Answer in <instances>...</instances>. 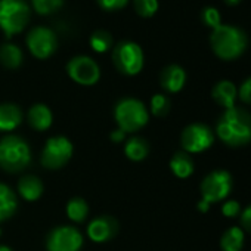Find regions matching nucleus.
I'll list each match as a JSON object with an SVG mask.
<instances>
[{
    "label": "nucleus",
    "mask_w": 251,
    "mask_h": 251,
    "mask_svg": "<svg viewBox=\"0 0 251 251\" xmlns=\"http://www.w3.org/2000/svg\"><path fill=\"white\" fill-rule=\"evenodd\" d=\"M73 154L74 147L68 138L53 136L46 141L40 155V163L45 169L59 170L68 164V161L73 158Z\"/></svg>",
    "instance_id": "0eeeda50"
},
{
    "label": "nucleus",
    "mask_w": 251,
    "mask_h": 251,
    "mask_svg": "<svg viewBox=\"0 0 251 251\" xmlns=\"http://www.w3.org/2000/svg\"><path fill=\"white\" fill-rule=\"evenodd\" d=\"M238 96V90L235 87V84L229 80H222L219 81L214 89H213V99L225 106L226 109L229 108H233L235 106V99Z\"/></svg>",
    "instance_id": "a211bd4d"
},
{
    "label": "nucleus",
    "mask_w": 251,
    "mask_h": 251,
    "mask_svg": "<svg viewBox=\"0 0 251 251\" xmlns=\"http://www.w3.org/2000/svg\"><path fill=\"white\" fill-rule=\"evenodd\" d=\"M67 216L74 223H83L89 216V205L83 198H71L65 207Z\"/></svg>",
    "instance_id": "b1692460"
},
{
    "label": "nucleus",
    "mask_w": 251,
    "mask_h": 251,
    "mask_svg": "<svg viewBox=\"0 0 251 251\" xmlns=\"http://www.w3.org/2000/svg\"><path fill=\"white\" fill-rule=\"evenodd\" d=\"M232 189V176L225 170H214L207 175L201 183L202 201L207 204L225 200Z\"/></svg>",
    "instance_id": "1a4fd4ad"
},
{
    "label": "nucleus",
    "mask_w": 251,
    "mask_h": 251,
    "mask_svg": "<svg viewBox=\"0 0 251 251\" xmlns=\"http://www.w3.org/2000/svg\"><path fill=\"white\" fill-rule=\"evenodd\" d=\"M43 191L45 188H43L42 180L34 175L23 176L18 182V192L25 201H30V202L37 201L42 197Z\"/></svg>",
    "instance_id": "f3484780"
},
{
    "label": "nucleus",
    "mask_w": 251,
    "mask_h": 251,
    "mask_svg": "<svg viewBox=\"0 0 251 251\" xmlns=\"http://www.w3.org/2000/svg\"><path fill=\"white\" fill-rule=\"evenodd\" d=\"M0 251H14V250L8 245H0Z\"/></svg>",
    "instance_id": "e433bc0d"
},
{
    "label": "nucleus",
    "mask_w": 251,
    "mask_h": 251,
    "mask_svg": "<svg viewBox=\"0 0 251 251\" xmlns=\"http://www.w3.org/2000/svg\"><path fill=\"white\" fill-rule=\"evenodd\" d=\"M216 132L229 147L247 145L251 142V115L241 108H229L219 117Z\"/></svg>",
    "instance_id": "f257e3e1"
},
{
    "label": "nucleus",
    "mask_w": 251,
    "mask_h": 251,
    "mask_svg": "<svg viewBox=\"0 0 251 251\" xmlns=\"http://www.w3.org/2000/svg\"><path fill=\"white\" fill-rule=\"evenodd\" d=\"M62 3H64V0H33L34 9L42 15L58 11L62 6Z\"/></svg>",
    "instance_id": "cd10ccee"
},
{
    "label": "nucleus",
    "mask_w": 251,
    "mask_h": 251,
    "mask_svg": "<svg viewBox=\"0 0 251 251\" xmlns=\"http://www.w3.org/2000/svg\"><path fill=\"white\" fill-rule=\"evenodd\" d=\"M109 139H111L114 144H120V142H123V141L126 139V132H123L121 129H118V127H117L114 132H111Z\"/></svg>",
    "instance_id": "72a5a7b5"
},
{
    "label": "nucleus",
    "mask_w": 251,
    "mask_h": 251,
    "mask_svg": "<svg viewBox=\"0 0 251 251\" xmlns=\"http://www.w3.org/2000/svg\"><path fill=\"white\" fill-rule=\"evenodd\" d=\"M222 211H223V214H225L226 217H235L236 214H239V211H241V205H239V202H238V201H235V200H229V201H226V202L223 204Z\"/></svg>",
    "instance_id": "7c9ffc66"
},
{
    "label": "nucleus",
    "mask_w": 251,
    "mask_h": 251,
    "mask_svg": "<svg viewBox=\"0 0 251 251\" xmlns=\"http://www.w3.org/2000/svg\"><path fill=\"white\" fill-rule=\"evenodd\" d=\"M170 169L179 179H188L194 173V161L186 152H176L170 160Z\"/></svg>",
    "instance_id": "412c9836"
},
{
    "label": "nucleus",
    "mask_w": 251,
    "mask_h": 251,
    "mask_svg": "<svg viewBox=\"0 0 251 251\" xmlns=\"http://www.w3.org/2000/svg\"><path fill=\"white\" fill-rule=\"evenodd\" d=\"M238 96L242 102L245 103H251V77H248L239 87L238 90Z\"/></svg>",
    "instance_id": "2f4dec72"
},
{
    "label": "nucleus",
    "mask_w": 251,
    "mask_h": 251,
    "mask_svg": "<svg viewBox=\"0 0 251 251\" xmlns=\"http://www.w3.org/2000/svg\"><path fill=\"white\" fill-rule=\"evenodd\" d=\"M112 61L115 68L124 75H136L144 68L145 56L142 48L138 43L124 40L115 46L112 52Z\"/></svg>",
    "instance_id": "423d86ee"
},
{
    "label": "nucleus",
    "mask_w": 251,
    "mask_h": 251,
    "mask_svg": "<svg viewBox=\"0 0 251 251\" xmlns=\"http://www.w3.org/2000/svg\"><path fill=\"white\" fill-rule=\"evenodd\" d=\"M117 232H118V222L109 214H102L95 217L87 226V236L98 244L112 239L117 235Z\"/></svg>",
    "instance_id": "ddd939ff"
},
{
    "label": "nucleus",
    "mask_w": 251,
    "mask_h": 251,
    "mask_svg": "<svg viewBox=\"0 0 251 251\" xmlns=\"http://www.w3.org/2000/svg\"><path fill=\"white\" fill-rule=\"evenodd\" d=\"M0 236H2V227H0Z\"/></svg>",
    "instance_id": "4c0bfd02"
},
{
    "label": "nucleus",
    "mask_w": 251,
    "mask_h": 251,
    "mask_svg": "<svg viewBox=\"0 0 251 251\" xmlns=\"http://www.w3.org/2000/svg\"><path fill=\"white\" fill-rule=\"evenodd\" d=\"M67 73L73 81L81 86H93L100 77L99 65L96 64V61L86 55H78L70 59V62L67 64Z\"/></svg>",
    "instance_id": "9d476101"
},
{
    "label": "nucleus",
    "mask_w": 251,
    "mask_h": 251,
    "mask_svg": "<svg viewBox=\"0 0 251 251\" xmlns=\"http://www.w3.org/2000/svg\"><path fill=\"white\" fill-rule=\"evenodd\" d=\"M98 3L102 9L106 11H117L124 8L126 5L129 3V0H98Z\"/></svg>",
    "instance_id": "c756f323"
},
{
    "label": "nucleus",
    "mask_w": 251,
    "mask_h": 251,
    "mask_svg": "<svg viewBox=\"0 0 251 251\" xmlns=\"http://www.w3.org/2000/svg\"><path fill=\"white\" fill-rule=\"evenodd\" d=\"M136 12L141 17L150 18L158 11V0H133Z\"/></svg>",
    "instance_id": "bb28decb"
},
{
    "label": "nucleus",
    "mask_w": 251,
    "mask_h": 251,
    "mask_svg": "<svg viewBox=\"0 0 251 251\" xmlns=\"http://www.w3.org/2000/svg\"><path fill=\"white\" fill-rule=\"evenodd\" d=\"M83 247L81 232L68 225L53 227L46 238L48 251H80Z\"/></svg>",
    "instance_id": "6e6552de"
},
{
    "label": "nucleus",
    "mask_w": 251,
    "mask_h": 251,
    "mask_svg": "<svg viewBox=\"0 0 251 251\" xmlns=\"http://www.w3.org/2000/svg\"><path fill=\"white\" fill-rule=\"evenodd\" d=\"M242 245H244V230L236 226L227 229L220 239V247L223 251H241Z\"/></svg>",
    "instance_id": "5701e85b"
},
{
    "label": "nucleus",
    "mask_w": 251,
    "mask_h": 251,
    "mask_svg": "<svg viewBox=\"0 0 251 251\" xmlns=\"http://www.w3.org/2000/svg\"><path fill=\"white\" fill-rule=\"evenodd\" d=\"M185 81H186V73L180 65L172 64V65H167L161 71V75H160L161 87L170 93H177L179 90H182L185 86Z\"/></svg>",
    "instance_id": "4468645a"
},
{
    "label": "nucleus",
    "mask_w": 251,
    "mask_h": 251,
    "mask_svg": "<svg viewBox=\"0 0 251 251\" xmlns=\"http://www.w3.org/2000/svg\"><path fill=\"white\" fill-rule=\"evenodd\" d=\"M208 208H210V204H207V202H204L202 200L198 202V210L200 211H202V213H205V211H208Z\"/></svg>",
    "instance_id": "f704fd0d"
},
{
    "label": "nucleus",
    "mask_w": 251,
    "mask_h": 251,
    "mask_svg": "<svg viewBox=\"0 0 251 251\" xmlns=\"http://www.w3.org/2000/svg\"><path fill=\"white\" fill-rule=\"evenodd\" d=\"M180 142L186 154H198L208 150L213 145L214 136L207 126L195 123V124H189L188 127L183 129Z\"/></svg>",
    "instance_id": "9b49d317"
},
{
    "label": "nucleus",
    "mask_w": 251,
    "mask_h": 251,
    "mask_svg": "<svg viewBox=\"0 0 251 251\" xmlns=\"http://www.w3.org/2000/svg\"><path fill=\"white\" fill-rule=\"evenodd\" d=\"M170 111V99L166 95L157 93L151 98V112L155 117H164Z\"/></svg>",
    "instance_id": "a878e982"
},
{
    "label": "nucleus",
    "mask_w": 251,
    "mask_h": 251,
    "mask_svg": "<svg viewBox=\"0 0 251 251\" xmlns=\"http://www.w3.org/2000/svg\"><path fill=\"white\" fill-rule=\"evenodd\" d=\"M202 21H204V24L205 25H208V27H211V28H216L217 25H220L222 23V17H220V12H219V9H216V8H213V6H207V8H204V11H202Z\"/></svg>",
    "instance_id": "c85d7f7f"
},
{
    "label": "nucleus",
    "mask_w": 251,
    "mask_h": 251,
    "mask_svg": "<svg viewBox=\"0 0 251 251\" xmlns=\"http://www.w3.org/2000/svg\"><path fill=\"white\" fill-rule=\"evenodd\" d=\"M124 154L130 161H142L148 157L150 154V145L144 138L139 136H133L130 139H127L124 145Z\"/></svg>",
    "instance_id": "aec40b11"
},
{
    "label": "nucleus",
    "mask_w": 251,
    "mask_h": 251,
    "mask_svg": "<svg viewBox=\"0 0 251 251\" xmlns=\"http://www.w3.org/2000/svg\"><path fill=\"white\" fill-rule=\"evenodd\" d=\"M225 2L227 3V5H238L241 0H225Z\"/></svg>",
    "instance_id": "c9c22d12"
},
{
    "label": "nucleus",
    "mask_w": 251,
    "mask_h": 251,
    "mask_svg": "<svg viewBox=\"0 0 251 251\" xmlns=\"http://www.w3.org/2000/svg\"><path fill=\"white\" fill-rule=\"evenodd\" d=\"M30 21V6L25 0H0V28L6 37L21 33Z\"/></svg>",
    "instance_id": "39448f33"
},
{
    "label": "nucleus",
    "mask_w": 251,
    "mask_h": 251,
    "mask_svg": "<svg viewBox=\"0 0 251 251\" xmlns=\"http://www.w3.org/2000/svg\"><path fill=\"white\" fill-rule=\"evenodd\" d=\"M23 123V111L15 103H0V132H12Z\"/></svg>",
    "instance_id": "dca6fc26"
},
{
    "label": "nucleus",
    "mask_w": 251,
    "mask_h": 251,
    "mask_svg": "<svg viewBox=\"0 0 251 251\" xmlns=\"http://www.w3.org/2000/svg\"><path fill=\"white\" fill-rule=\"evenodd\" d=\"M241 223L245 230L251 232V205H248L241 214Z\"/></svg>",
    "instance_id": "473e14b6"
},
{
    "label": "nucleus",
    "mask_w": 251,
    "mask_h": 251,
    "mask_svg": "<svg viewBox=\"0 0 251 251\" xmlns=\"http://www.w3.org/2000/svg\"><path fill=\"white\" fill-rule=\"evenodd\" d=\"M31 163V150L27 141L20 136L8 135L0 139V169L18 173Z\"/></svg>",
    "instance_id": "20e7f679"
},
{
    "label": "nucleus",
    "mask_w": 251,
    "mask_h": 251,
    "mask_svg": "<svg viewBox=\"0 0 251 251\" xmlns=\"http://www.w3.org/2000/svg\"><path fill=\"white\" fill-rule=\"evenodd\" d=\"M0 62L6 68H18L23 64V50L14 43H5L0 46Z\"/></svg>",
    "instance_id": "4be33fe9"
},
{
    "label": "nucleus",
    "mask_w": 251,
    "mask_h": 251,
    "mask_svg": "<svg viewBox=\"0 0 251 251\" xmlns=\"http://www.w3.org/2000/svg\"><path fill=\"white\" fill-rule=\"evenodd\" d=\"M114 118L126 133H135L141 130L150 121V112L145 103L136 98H123L114 108Z\"/></svg>",
    "instance_id": "7ed1b4c3"
},
{
    "label": "nucleus",
    "mask_w": 251,
    "mask_h": 251,
    "mask_svg": "<svg viewBox=\"0 0 251 251\" xmlns=\"http://www.w3.org/2000/svg\"><path fill=\"white\" fill-rule=\"evenodd\" d=\"M210 42L214 53L219 58L235 59L245 50L248 39L241 28L229 24H220L213 28Z\"/></svg>",
    "instance_id": "f03ea898"
},
{
    "label": "nucleus",
    "mask_w": 251,
    "mask_h": 251,
    "mask_svg": "<svg viewBox=\"0 0 251 251\" xmlns=\"http://www.w3.org/2000/svg\"><path fill=\"white\" fill-rule=\"evenodd\" d=\"M27 46L36 58L46 59L56 50L58 39L50 28L39 25L27 34Z\"/></svg>",
    "instance_id": "f8f14e48"
},
{
    "label": "nucleus",
    "mask_w": 251,
    "mask_h": 251,
    "mask_svg": "<svg viewBox=\"0 0 251 251\" xmlns=\"http://www.w3.org/2000/svg\"><path fill=\"white\" fill-rule=\"evenodd\" d=\"M28 124L37 132H45L50 129V126L53 123V114L50 108L45 103H34L27 114Z\"/></svg>",
    "instance_id": "2eb2a0df"
},
{
    "label": "nucleus",
    "mask_w": 251,
    "mask_h": 251,
    "mask_svg": "<svg viewBox=\"0 0 251 251\" xmlns=\"http://www.w3.org/2000/svg\"><path fill=\"white\" fill-rule=\"evenodd\" d=\"M18 208L15 192L5 183H0V223L11 219Z\"/></svg>",
    "instance_id": "6ab92c4d"
},
{
    "label": "nucleus",
    "mask_w": 251,
    "mask_h": 251,
    "mask_svg": "<svg viewBox=\"0 0 251 251\" xmlns=\"http://www.w3.org/2000/svg\"><path fill=\"white\" fill-rule=\"evenodd\" d=\"M90 46L95 52L103 53L112 46V36L106 30H96L90 36Z\"/></svg>",
    "instance_id": "393cba45"
}]
</instances>
